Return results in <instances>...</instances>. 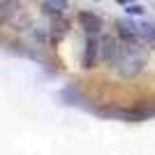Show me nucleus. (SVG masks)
I'll return each mask as SVG.
<instances>
[{
	"label": "nucleus",
	"instance_id": "39448f33",
	"mask_svg": "<svg viewBox=\"0 0 155 155\" xmlns=\"http://www.w3.org/2000/svg\"><path fill=\"white\" fill-rule=\"evenodd\" d=\"M79 26L86 30V35H97L102 30V19L93 12H79Z\"/></svg>",
	"mask_w": 155,
	"mask_h": 155
},
{
	"label": "nucleus",
	"instance_id": "9d476101",
	"mask_svg": "<svg viewBox=\"0 0 155 155\" xmlns=\"http://www.w3.org/2000/svg\"><path fill=\"white\" fill-rule=\"evenodd\" d=\"M102 116L107 118H125V120H137V114H127V111H102Z\"/></svg>",
	"mask_w": 155,
	"mask_h": 155
},
{
	"label": "nucleus",
	"instance_id": "f03ea898",
	"mask_svg": "<svg viewBox=\"0 0 155 155\" xmlns=\"http://www.w3.org/2000/svg\"><path fill=\"white\" fill-rule=\"evenodd\" d=\"M125 53V42L120 37H114V35H104L100 39V58L109 67H118L120 60H123Z\"/></svg>",
	"mask_w": 155,
	"mask_h": 155
},
{
	"label": "nucleus",
	"instance_id": "f257e3e1",
	"mask_svg": "<svg viewBox=\"0 0 155 155\" xmlns=\"http://www.w3.org/2000/svg\"><path fill=\"white\" fill-rule=\"evenodd\" d=\"M143 67H146V44H143V42L125 44L123 60H120V65H118L120 77L134 79L137 74H141V72H143Z\"/></svg>",
	"mask_w": 155,
	"mask_h": 155
},
{
	"label": "nucleus",
	"instance_id": "1a4fd4ad",
	"mask_svg": "<svg viewBox=\"0 0 155 155\" xmlns=\"http://www.w3.org/2000/svg\"><path fill=\"white\" fill-rule=\"evenodd\" d=\"M51 30H53V35H60V37H63L65 32H67V21L65 19H60V14L58 16H56V19H53V23H51Z\"/></svg>",
	"mask_w": 155,
	"mask_h": 155
},
{
	"label": "nucleus",
	"instance_id": "423d86ee",
	"mask_svg": "<svg viewBox=\"0 0 155 155\" xmlns=\"http://www.w3.org/2000/svg\"><path fill=\"white\" fill-rule=\"evenodd\" d=\"M19 14H21V7L16 5L14 0H0V26L14 23Z\"/></svg>",
	"mask_w": 155,
	"mask_h": 155
},
{
	"label": "nucleus",
	"instance_id": "7ed1b4c3",
	"mask_svg": "<svg viewBox=\"0 0 155 155\" xmlns=\"http://www.w3.org/2000/svg\"><path fill=\"white\" fill-rule=\"evenodd\" d=\"M116 28H118V37L123 39L125 44L141 42V37H139V23H134V21H130V19H118Z\"/></svg>",
	"mask_w": 155,
	"mask_h": 155
},
{
	"label": "nucleus",
	"instance_id": "20e7f679",
	"mask_svg": "<svg viewBox=\"0 0 155 155\" xmlns=\"http://www.w3.org/2000/svg\"><path fill=\"white\" fill-rule=\"evenodd\" d=\"M97 58H100V39L95 35H88L86 39V51H84V67L91 70L97 65Z\"/></svg>",
	"mask_w": 155,
	"mask_h": 155
},
{
	"label": "nucleus",
	"instance_id": "0eeeda50",
	"mask_svg": "<svg viewBox=\"0 0 155 155\" xmlns=\"http://www.w3.org/2000/svg\"><path fill=\"white\" fill-rule=\"evenodd\" d=\"M139 37L146 46H155V23H139Z\"/></svg>",
	"mask_w": 155,
	"mask_h": 155
},
{
	"label": "nucleus",
	"instance_id": "6e6552de",
	"mask_svg": "<svg viewBox=\"0 0 155 155\" xmlns=\"http://www.w3.org/2000/svg\"><path fill=\"white\" fill-rule=\"evenodd\" d=\"M44 2V12L53 14V16H58V14H63L67 7H70V2L67 0H42Z\"/></svg>",
	"mask_w": 155,
	"mask_h": 155
},
{
	"label": "nucleus",
	"instance_id": "f8f14e48",
	"mask_svg": "<svg viewBox=\"0 0 155 155\" xmlns=\"http://www.w3.org/2000/svg\"><path fill=\"white\" fill-rule=\"evenodd\" d=\"M118 2H123V5H130V2H137V0H118Z\"/></svg>",
	"mask_w": 155,
	"mask_h": 155
},
{
	"label": "nucleus",
	"instance_id": "9b49d317",
	"mask_svg": "<svg viewBox=\"0 0 155 155\" xmlns=\"http://www.w3.org/2000/svg\"><path fill=\"white\" fill-rule=\"evenodd\" d=\"M125 12H127L130 16H141V14L146 12V7H143V5H137V2H130V5H125Z\"/></svg>",
	"mask_w": 155,
	"mask_h": 155
}]
</instances>
